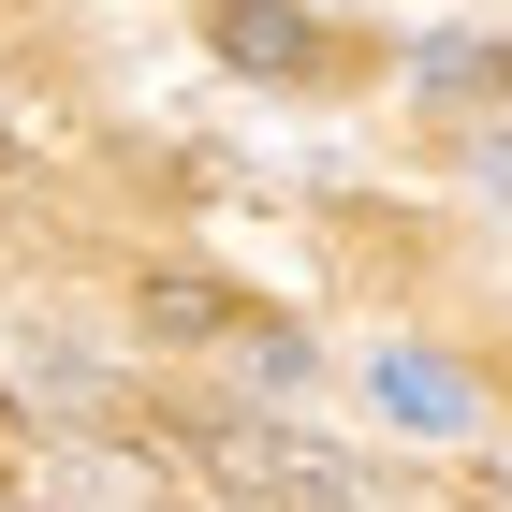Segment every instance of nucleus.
Returning <instances> with one entry per match:
<instances>
[{"mask_svg": "<svg viewBox=\"0 0 512 512\" xmlns=\"http://www.w3.org/2000/svg\"><path fill=\"white\" fill-rule=\"evenodd\" d=\"M205 469L235 483L249 512H352V498H366V469L337 454V439H308V425H220Z\"/></svg>", "mask_w": 512, "mask_h": 512, "instance_id": "1", "label": "nucleus"}, {"mask_svg": "<svg viewBox=\"0 0 512 512\" xmlns=\"http://www.w3.org/2000/svg\"><path fill=\"white\" fill-rule=\"evenodd\" d=\"M366 395H381L410 439H469V425H483V395H469V366H454V352H381V366H366Z\"/></svg>", "mask_w": 512, "mask_h": 512, "instance_id": "2", "label": "nucleus"}, {"mask_svg": "<svg viewBox=\"0 0 512 512\" xmlns=\"http://www.w3.org/2000/svg\"><path fill=\"white\" fill-rule=\"evenodd\" d=\"M220 44H235L249 74H293V59H308V15H293V0H220Z\"/></svg>", "mask_w": 512, "mask_h": 512, "instance_id": "3", "label": "nucleus"}, {"mask_svg": "<svg viewBox=\"0 0 512 512\" xmlns=\"http://www.w3.org/2000/svg\"><path fill=\"white\" fill-rule=\"evenodd\" d=\"M147 322L161 337H220V278H147Z\"/></svg>", "mask_w": 512, "mask_h": 512, "instance_id": "4", "label": "nucleus"}]
</instances>
